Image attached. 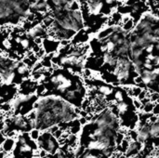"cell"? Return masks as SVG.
Segmentation results:
<instances>
[{
  "instance_id": "5b68a950",
  "label": "cell",
  "mask_w": 159,
  "mask_h": 158,
  "mask_svg": "<svg viewBox=\"0 0 159 158\" xmlns=\"http://www.w3.org/2000/svg\"><path fill=\"white\" fill-rule=\"evenodd\" d=\"M50 158H74L72 155V148L67 144H64L62 147H60L55 155L50 156Z\"/></svg>"
},
{
  "instance_id": "9c48e42d",
  "label": "cell",
  "mask_w": 159,
  "mask_h": 158,
  "mask_svg": "<svg viewBox=\"0 0 159 158\" xmlns=\"http://www.w3.org/2000/svg\"><path fill=\"white\" fill-rule=\"evenodd\" d=\"M134 25H135V22H134V19L131 18L128 22H126L125 24H123L122 28H123L124 31L128 32V33H130L132 31V29L134 28Z\"/></svg>"
},
{
  "instance_id": "4fadbf2b",
  "label": "cell",
  "mask_w": 159,
  "mask_h": 158,
  "mask_svg": "<svg viewBox=\"0 0 159 158\" xmlns=\"http://www.w3.org/2000/svg\"><path fill=\"white\" fill-rule=\"evenodd\" d=\"M8 153L2 151V150H0V158H8Z\"/></svg>"
},
{
  "instance_id": "6da1fadb",
  "label": "cell",
  "mask_w": 159,
  "mask_h": 158,
  "mask_svg": "<svg viewBox=\"0 0 159 158\" xmlns=\"http://www.w3.org/2000/svg\"><path fill=\"white\" fill-rule=\"evenodd\" d=\"M81 109L52 94L37 96L33 106L35 118L32 121L33 128L40 132L61 123H69L79 118Z\"/></svg>"
},
{
  "instance_id": "7a4b0ae2",
  "label": "cell",
  "mask_w": 159,
  "mask_h": 158,
  "mask_svg": "<svg viewBox=\"0 0 159 158\" xmlns=\"http://www.w3.org/2000/svg\"><path fill=\"white\" fill-rule=\"evenodd\" d=\"M50 72L46 76L42 84L45 86L44 94H52L71 103L74 107L81 109L84 101L87 99L85 81L80 74L69 70L52 65Z\"/></svg>"
},
{
  "instance_id": "3957f363",
  "label": "cell",
  "mask_w": 159,
  "mask_h": 158,
  "mask_svg": "<svg viewBox=\"0 0 159 158\" xmlns=\"http://www.w3.org/2000/svg\"><path fill=\"white\" fill-rule=\"evenodd\" d=\"M35 142L39 150H43L49 155H55L61 147L59 140L48 130L40 132V135Z\"/></svg>"
},
{
  "instance_id": "7c38bea8",
  "label": "cell",
  "mask_w": 159,
  "mask_h": 158,
  "mask_svg": "<svg viewBox=\"0 0 159 158\" xmlns=\"http://www.w3.org/2000/svg\"><path fill=\"white\" fill-rule=\"evenodd\" d=\"M104 1H105V3L108 6H113L114 4L117 3V0H104Z\"/></svg>"
},
{
  "instance_id": "8fae6325",
  "label": "cell",
  "mask_w": 159,
  "mask_h": 158,
  "mask_svg": "<svg viewBox=\"0 0 159 158\" xmlns=\"http://www.w3.org/2000/svg\"><path fill=\"white\" fill-rule=\"evenodd\" d=\"M5 139H6V136H5V134L0 130V150H1V147H2V144H3V142H4V140H5Z\"/></svg>"
},
{
  "instance_id": "ba28073f",
  "label": "cell",
  "mask_w": 159,
  "mask_h": 158,
  "mask_svg": "<svg viewBox=\"0 0 159 158\" xmlns=\"http://www.w3.org/2000/svg\"><path fill=\"white\" fill-rule=\"evenodd\" d=\"M77 158H108L104 155H100L99 153L92 152V151H87V150H84V152L81 153V155H79Z\"/></svg>"
},
{
  "instance_id": "52a82bcc",
  "label": "cell",
  "mask_w": 159,
  "mask_h": 158,
  "mask_svg": "<svg viewBox=\"0 0 159 158\" xmlns=\"http://www.w3.org/2000/svg\"><path fill=\"white\" fill-rule=\"evenodd\" d=\"M14 146H15V140L12 138H8L7 137L2 144L1 150L5 153H7L8 155H10L11 152L13 151Z\"/></svg>"
},
{
  "instance_id": "5bb4252c",
  "label": "cell",
  "mask_w": 159,
  "mask_h": 158,
  "mask_svg": "<svg viewBox=\"0 0 159 158\" xmlns=\"http://www.w3.org/2000/svg\"><path fill=\"white\" fill-rule=\"evenodd\" d=\"M132 158H143V157H142L141 155H137V156H134V157H132Z\"/></svg>"
},
{
  "instance_id": "8992f818",
  "label": "cell",
  "mask_w": 159,
  "mask_h": 158,
  "mask_svg": "<svg viewBox=\"0 0 159 158\" xmlns=\"http://www.w3.org/2000/svg\"><path fill=\"white\" fill-rule=\"evenodd\" d=\"M140 19H143L145 20H147L148 22L151 24H154V25H158V22H159V18L157 14L153 13L151 10H146L141 15Z\"/></svg>"
},
{
  "instance_id": "277c9868",
  "label": "cell",
  "mask_w": 159,
  "mask_h": 158,
  "mask_svg": "<svg viewBox=\"0 0 159 158\" xmlns=\"http://www.w3.org/2000/svg\"><path fill=\"white\" fill-rule=\"evenodd\" d=\"M143 145L140 143L137 140H129V143L128 145L127 150L123 153L126 158H132L134 156H137L140 155L141 152Z\"/></svg>"
},
{
  "instance_id": "30bf717a",
  "label": "cell",
  "mask_w": 159,
  "mask_h": 158,
  "mask_svg": "<svg viewBox=\"0 0 159 158\" xmlns=\"http://www.w3.org/2000/svg\"><path fill=\"white\" fill-rule=\"evenodd\" d=\"M39 135H40V131L37 129H35V128H33V129L29 132V136H30V138L33 140H36L37 138L39 137Z\"/></svg>"
}]
</instances>
